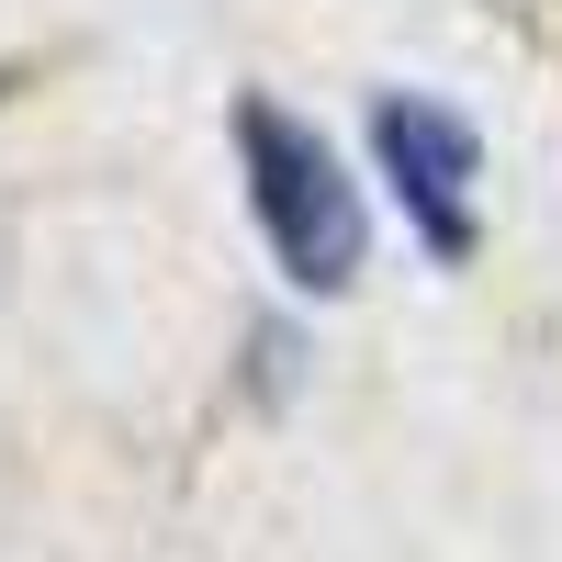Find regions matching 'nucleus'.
<instances>
[{
    "mask_svg": "<svg viewBox=\"0 0 562 562\" xmlns=\"http://www.w3.org/2000/svg\"><path fill=\"white\" fill-rule=\"evenodd\" d=\"M371 135H383V169L405 180V203L428 214V237L461 248V225H473V135H461L439 102H383Z\"/></svg>",
    "mask_w": 562,
    "mask_h": 562,
    "instance_id": "obj_2",
    "label": "nucleus"
},
{
    "mask_svg": "<svg viewBox=\"0 0 562 562\" xmlns=\"http://www.w3.org/2000/svg\"><path fill=\"white\" fill-rule=\"evenodd\" d=\"M237 147H248V203L270 225L281 270L315 281V293H338V281L360 270V192L338 180V158H326L293 113H270V102L237 113Z\"/></svg>",
    "mask_w": 562,
    "mask_h": 562,
    "instance_id": "obj_1",
    "label": "nucleus"
}]
</instances>
